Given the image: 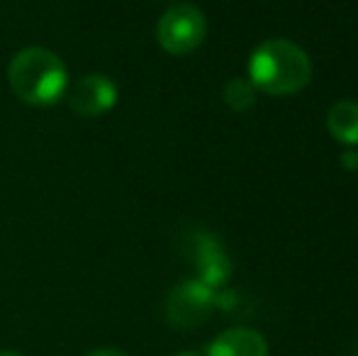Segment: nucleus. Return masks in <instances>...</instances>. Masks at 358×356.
Returning a JSON list of instances; mask_svg holds the SVG:
<instances>
[{
  "label": "nucleus",
  "instance_id": "f257e3e1",
  "mask_svg": "<svg viewBox=\"0 0 358 356\" xmlns=\"http://www.w3.org/2000/svg\"><path fill=\"white\" fill-rule=\"evenodd\" d=\"M312 62L290 39H266L249 59V81L268 95H295L310 83Z\"/></svg>",
  "mask_w": 358,
  "mask_h": 356
},
{
  "label": "nucleus",
  "instance_id": "f03ea898",
  "mask_svg": "<svg viewBox=\"0 0 358 356\" xmlns=\"http://www.w3.org/2000/svg\"><path fill=\"white\" fill-rule=\"evenodd\" d=\"M13 93L29 105H54L66 95L69 71L62 57L44 47H27L13 57L8 66Z\"/></svg>",
  "mask_w": 358,
  "mask_h": 356
},
{
  "label": "nucleus",
  "instance_id": "7ed1b4c3",
  "mask_svg": "<svg viewBox=\"0 0 358 356\" xmlns=\"http://www.w3.org/2000/svg\"><path fill=\"white\" fill-rule=\"evenodd\" d=\"M205 34H208V20L203 10L190 3H178L169 8L156 24V39L161 49L169 52L171 57L193 54L205 42Z\"/></svg>",
  "mask_w": 358,
  "mask_h": 356
},
{
  "label": "nucleus",
  "instance_id": "20e7f679",
  "mask_svg": "<svg viewBox=\"0 0 358 356\" xmlns=\"http://www.w3.org/2000/svg\"><path fill=\"white\" fill-rule=\"evenodd\" d=\"M217 308V290L205 285L203 280L190 278L173 285L166 295L164 313L166 322L176 329H195L213 315Z\"/></svg>",
  "mask_w": 358,
  "mask_h": 356
},
{
  "label": "nucleus",
  "instance_id": "39448f33",
  "mask_svg": "<svg viewBox=\"0 0 358 356\" xmlns=\"http://www.w3.org/2000/svg\"><path fill=\"white\" fill-rule=\"evenodd\" d=\"M117 103V86L103 73H88L69 93V108L80 118H100Z\"/></svg>",
  "mask_w": 358,
  "mask_h": 356
},
{
  "label": "nucleus",
  "instance_id": "423d86ee",
  "mask_svg": "<svg viewBox=\"0 0 358 356\" xmlns=\"http://www.w3.org/2000/svg\"><path fill=\"white\" fill-rule=\"evenodd\" d=\"M193 262L198 269V280L210 285L213 290H220L231 276V262L227 257L224 247L213 234L200 232L193 244Z\"/></svg>",
  "mask_w": 358,
  "mask_h": 356
},
{
  "label": "nucleus",
  "instance_id": "0eeeda50",
  "mask_svg": "<svg viewBox=\"0 0 358 356\" xmlns=\"http://www.w3.org/2000/svg\"><path fill=\"white\" fill-rule=\"evenodd\" d=\"M208 356H268V342L251 327H231L210 342Z\"/></svg>",
  "mask_w": 358,
  "mask_h": 356
},
{
  "label": "nucleus",
  "instance_id": "6e6552de",
  "mask_svg": "<svg viewBox=\"0 0 358 356\" xmlns=\"http://www.w3.org/2000/svg\"><path fill=\"white\" fill-rule=\"evenodd\" d=\"M327 129L341 144L356 147L358 144V103L354 100H341L331 105L327 113Z\"/></svg>",
  "mask_w": 358,
  "mask_h": 356
},
{
  "label": "nucleus",
  "instance_id": "1a4fd4ad",
  "mask_svg": "<svg viewBox=\"0 0 358 356\" xmlns=\"http://www.w3.org/2000/svg\"><path fill=\"white\" fill-rule=\"evenodd\" d=\"M224 103L236 113L249 110L256 103V88L251 86L249 78H231L224 86Z\"/></svg>",
  "mask_w": 358,
  "mask_h": 356
},
{
  "label": "nucleus",
  "instance_id": "9d476101",
  "mask_svg": "<svg viewBox=\"0 0 358 356\" xmlns=\"http://www.w3.org/2000/svg\"><path fill=\"white\" fill-rule=\"evenodd\" d=\"M85 356H129V354L120 352V349H113V347H103V349H93V352Z\"/></svg>",
  "mask_w": 358,
  "mask_h": 356
},
{
  "label": "nucleus",
  "instance_id": "9b49d317",
  "mask_svg": "<svg viewBox=\"0 0 358 356\" xmlns=\"http://www.w3.org/2000/svg\"><path fill=\"white\" fill-rule=\"evenodd\" d=\"M341 164H344L346 169H358V154L356 152H346L344 157H341Z\"/></svg>",
  "mask_w": 358,
  "mask_h": 356
},
{
  "label": "nucleus",
  "instance_id": "f8f14e48",
  "mask_svg": "<svg viewBox=\"0 0 358 356\" xmlns=\"http://www.w3.org/2000/svg\"><path fill=\"white\" fill-rule=\"evenodd\" d=\"M176 356H200V354L198 352H178Z\"/></svg>",
  "mask_w": 358,
  "mask_h": 356
},
{
  "label": "nucleus",
  "instance_id": "ddd939ff",
  "mask_svg": "<svg viewBox=\"0 0 358 356\" xmlns=\"http://www.w3.org/2000/svg\"><path fill=\"white\" fill-rule=\"evenodd\" d=\"M0 356H22V354H17V352H0Z\"/></svg>",
  "mask_w": 358,
  "mask_h": 356
}]
</instances>
